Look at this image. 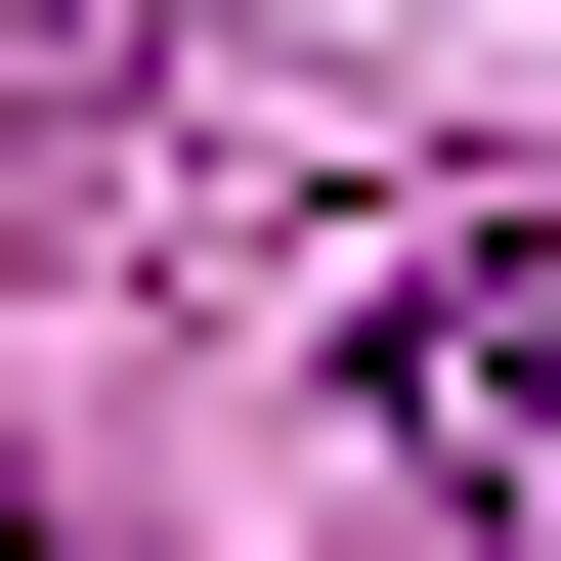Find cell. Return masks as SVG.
Wrapping results in <instances>:
<instances>
[{
  "label": "cell",
  "instance_id": "6da1fadb",
  "mask_svg": "<svg viewBox=\"0 0 561 561\" xmlns=\"http://www.w3.org/2000/svg\"><path fill=\"white\" fill-rule=\"evenodd\" d=\"M389 476L476 518V561H561V216H518V260H432V302H389Z\"/></svg>",
  "mask_w": 561,
  "mask_h": 561
}]
</instances>
